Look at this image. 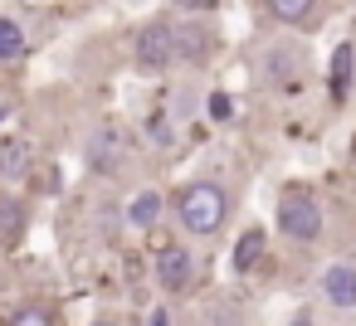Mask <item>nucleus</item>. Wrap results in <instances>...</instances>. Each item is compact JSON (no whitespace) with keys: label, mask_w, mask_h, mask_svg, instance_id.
I'll use <instances>...</instances> for the list:
<instances>
[{"label":"nucleus","mask_w":356,"mask_h":326,"mask_svg":"<svg viewBox=\"0 0 356 326\" xmlns=\"http://www.w3.org/2000/svg\"><path fill=\"white\" fill-rule=\"evenodd\" d=\"M176 219H181L186 234L210 239V234H220L225 219H229V195H225L215 180H195V185L181 190V200H176Z\"/></svg>","instance_id":"1"},{"label":"nucleus","mask_w":356,"mask_h":326,"mask_svg":"<svg viewBox=\"0 0 356 326\" xmlns=\"http://www.w3.org/2000/svg\"><path fill=\"white\" fill-rule=\"evenodd\" d=\"M278 234L293 239V243H317L322 239V205L307 195V190H283L278 200Z\"/></svg>","instance_id":"2"},{"label":"nucleus","mask_w":356,"mask_h":326,"mask_svg":"<svg viewBox=\"0 0 356 326\" xmlns=\"http://www.w3.org/2000/svg\"><path fill=\"white\" fill-rule=\"evenodd\" d=\"M132 54H137V64H142L147 74H166L171 64H181L171 20H147V25L137 30V40H132Z\"/></svg>","instance_id":"3"},{"label":"nucleus","mask_w":356,"mask_h":326,"mask_svg":"<svg viewBox=\"0 0 356 326\" xmlns=\"http://www.w3.org/2000/svg\"><path fill=\"white\" fill-rule=\"evenodd\" d=\"M152 268H156V282H161L166 292H186V287L195 282V253L181 248V243H176L171 253H161Z\"/></svg>","instance_id":"4"},{"label":"nucleus","mask_w":356,"mask_h":326,"mask_svg":"<svg viewBox=\"0 0 356 326\" xmlns=\"http://www.w3.org/2000/svg\"><path fill=\"white\" fill-rule=\"evenodd\" d=\"M322 297L337 307V311H356V263H332L322 273Z\"/></svg>","instance_id":"5"},{"label":"nucleus","mask_w":356,"mask_h":326,"mask_svg":"<svg viewBox=\"0 0 356 326\" xmlns=\"http://www.w3.org/2000/svg\"><path fill=\"white\" fill-rule=\"evenodd\" d=\"M171 30H176V54L186 59V64H205V54H210V30L205 25H195V20H171Z\"/></svg>","instance_id":"6"},{"label":"nucleus","mask_w":356,"mask_h":326,"mask_svg":"<svg viewBox=\"0 0 356 326\" xmlns=\"http://www.w3.org/2000/svg\"><path fill=\"white\" fill-rule=\"evenodd\" d=\"M229 258H234V273H254V268L268 258V234H264V229H244Z\"/></svg>","instance_id":"7"},{"label":"nucleus","mask_w":356,"mask_h":326,"mask_svg":"<svg viewBox=\"0 0 356 326\" xmlns=\"http://www.w3.org/2000/svg\"><path fill=\"white\" fill-rule=\"evenodd\" d=\"M356 83V44H337L332 49V103H341Z\"/></svg>","instance_id":"8"},{"label":"nucleus","mask_w":356,"mask_h":326,"mask_svg":"<svg viewBox=\"0 0 356 326\" xmlns=\"http://www.w3.org/2000/svg\"><path fill=\"white\" fill-rule=\"evenodd\" d=\"M35 166V156H30V141L25 137H0V175H25Z\"/></svg>","instance_id":"9"},{"label":"nucleus","mask_w":356,"mask_h":326,"mask_svg":"<svg viewBox=\"0 0 356 326\" xmlns=\"http://www.w3.org/2000/svg\"><path fill=\"white\" fill-rule=\"evenodd\" d=\"M268 20H278V25H312L317 20V0H268Z\"/></svg>","instance_id":"10"},{"label":"nucleus","mask_w":356,"mask_h":326,"mask_svg":"<svg viewBox=\"0 0 356 326\" xmlns=\"http://www.w3.org/2000/svg\"><path fill=\"white\" fill-rule=\"evenodd\" d=\"M127 219H132L137 229H147V234H152V229L161 224V195H156V190H137V195H132V205H127Z\"/></svg>","instance_id":"11"},{"label":"nucleus","mask_w":356,"mask_h":326,"mask_svg":"<svg viewBox=\"0 0 356 326\" xmlns=\"http://www.w3.org/2000/svg\"><path fill=\"white\" fill-rule=\"evenodd\" d=\"M20 234H25V205L0 190V243H15Z\"/></svg>","instance_id":"12"},{"label":"nucleus","mask_w":356,"mask_h":326,"mask_svg":"<svg viewBox=\"0 0 356 326\" xmlns=\"http://www.w3.org/2000/svg\"><path fill=\"white\" fill-rule=\"evenodd\" d=\"M25 49H30L25 44V25L15 15H0V59H6V64L10 59H25Z\"/></svg>","instance_id":"13"},{"label":"nucleus","mask_w":356,"mask_h":326,"mask_svg":"<svg viewBox=\"0 0 356 326\" xmlns=\"http://www.w3.org/2000/svg\"><path fill=\"white\" fill-rule=\"evenodd\" d=\"M118 161H122V132H118V127H113V132L103 127V132L93 137V166H98V171H113Z\"/></svg>","instance_id":"14"},{"label":"nucleus","mask_w":356,"mask_h":326,"mask_svg":"<svg viewBox=\"0 0 356 326\" xmlns=\"http://www.w3.org/2000/svg\"><path fill=\"white\" fill-rule=\"evenodd\" d=\"M234 112H239V103H234L225 88H220V93H210V117H215V122H234Z\"/></svg>","instance_id":"15"},{"label":"nucleus","mask_w":356,"mask_h":326,"mask_svg":"<svg viewBox=\"0 0 356 326\" xmlns=\"http://www.w3.org/2000/svg\"><path fill=\"white\" fill-rule=\"evenodd\" d=\"M147 137H152V146H161V151L176 141V137H171V122H166L161 112H156V117H147Z\"/></svg>","instance_id":"16"},{"label":"nucleus","mask_w":356,"mask_h":326,"mask_svg":"<svg viewBox=\"0 0 356 326\" xmlns=\"http://www.w3.org/2000/svg\"><path fill=\"white\" fill-rule=\"evenodd\" d=\"M10 326H54V316H49L44 307H20V311L10 316Z\"/></svg>","instance_id":"17"},{"label":"nucleus","mask_w":356,"mask_h":326,"mask_svg":"<svg viewBox=\"0 0 356 326\" xmlns=\"http://www.w3.org/2000/svg\"><path fill=\"white\" fill-rule=\"evenodd\" d=\"M171 248H176V239H171V234H166V229L156 224V229L147 234V253H152V263H156L161 253H171Z\"/></svg>","instance_id":"18"},{"label":"nucleus","mask_w":356,"mask_h":326,"mask_svg":"<svg viewBox=\"0 0 356 326\" xmlns=\"http://www.w3.org/2000/svg\"><path fill=\"white\" fill-rule=\"evenodd\" d=\"M268 59H273V69H268V74H273V78H293V59H298V54H293V49H273V54H268Z\"/></svg>","instance_id":"19"},{"label":"nucleus","mask_w":356,"mask_h":326,"mask_svg":"<svg viewBox=\"0 0 356 326\" xmlns=\"http://www.w3.org/2000/svg\"><path fill=\"white\" fill-rule=\"evenodd\" d=\"M147 326H171V311H166V307H152V311H147Z\"/></svg>","instance_id":"20"},{"label":"nucleus","mask_w":356,"mask_h":326,"mask_svg":"<svg viewBox=\"0 0 356 326\" xmlns=\"http://www.w3.org/2000/svg\"><path fill=\"white\" fill-rule=\"evenodd\" d=\"M288 326H317V321H312V316H293Z\"/></svg>","instance_id":"21"},{"label":"nucleus","mask_w":356,"mask_h":326,"mask_svg":"<svg viewBox=\"0 0 356 326\" xmlns=\"http://www.w3.org/2000/svg\"><path fill=\"white\" fill-rule=\"evenodd\" d=\"M98 326H113V321H98Z\"/></svg>","instance_id":"22"},{"label":"nucleus","mask_w":356,"mask_h":326,"mask_svg":"<svg viewBox=\"0 0 356 326\" xmlns=\"http://www.w3.org/2000/svg\"><path fill=\"white\" fill-rule=\"evenodd\" d=\"M351 151H356V141H351Z\"/></svg>","instance_id":"23"}]
</instances>
